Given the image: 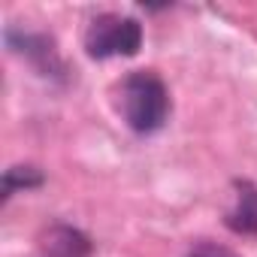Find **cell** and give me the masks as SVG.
<instances>
[{
	"label": "cell",
	"mask_w": 257,
	"mask_h": 257,
	"mask_svg": "<svg viewBox=\"0 0 257 257\" xmlns=\"http://www.w3.org/2000/svg\"><path fill=\"white\" fill-rule=\"evenodd\" d=\"M121 112L137 134H155L170 115V94L155 73H131L121 85Z\"/></svg>",
	"instance_id": "1"
},
{
	"label": "cell",
	"mask_w": 257,
	"mask_h": 257,
	"mask_svg": "<svg viewBox=\"0 0 257 257\" xmlns=\"http://www.w3.org/2000/svg\"><path fill=\"white\" fill-rule=\"evenodd\" d=\"M143 46V28L124 16H97L85 31V49L91 58L137 55Z\"/></svg>",
	"instance_id": "2"
},
{
	"label": "cell",
	"mask_w": 257,
	"mask_h": 257,
	"mask_svg": "<svg viewBox=\"0 0 257 257\" xmlns=\"http://www.w3.org/2000/svg\"><path fill=\"white\" fill-rule=\"evenodd\" d=\"M88 254H91L88 236L73 227L58 224L40 236V257H88Z\"/></svg>",
	"instance_id": "3"
},
{
	"label": "cell",
	"mask_w": 257,
	"mask_h": 257,
	"mask_svg": "<svg viewBox=\"0 0 257 257\" xmlns=\"http://www.w3.org/2000/svg\"><path fill=\"white\" fill-rule=\"evenodd\" d=\"M227 224L239 233H257V191H245L239 197V206Z\"/></svg>",
	"instance_id": "4"
},
{
	"label": "cell",
	"mask_w": 257,
	"mask_h": 257,
	"mask_svg": "<svg viewBox=\"0 0 257 257\" xmlns=\"http://www.w3.org/2000/svg\"><path fill=\"white\" fill-rule=\"evenodd\" d=\"M37 185H43V176L34 167H13L4 176V200L13 197V191H28V188H37Z\"/></svg>",
	"instance_id": "5"
},
{
	"label": "cell",
	"mask_w": 257,
	"mask_h": 257,
	"mask_svg": "<svg viewBox=\"0 0 257 257\" xmlns=\"http://www.w3.org/2000/svg\"><path fill=\"white\" fill-rule=\"evenodd\" d=\"M188 257H236L230 248H221V245H200V248H194Z\"/></svg>",
	"instance_id": "6"
}]
</instances>
